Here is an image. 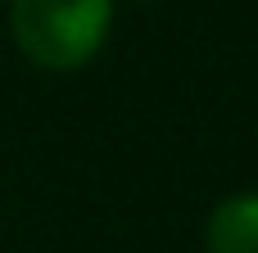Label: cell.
I'll return each mask as SVG.
<instances>
[{"instance_id": "cell-1", "label": "cell", "mask_w": 258, "mask_h": 253, "mask_svg": "<svg viewBox=\"0 0 258 253\" xmlns=\"http://www.w3.org/2000/svg\"><path fill=\"white\" fill-rule=\"evenodd\" d=\"M113 18V0H9V32L18 50L50 72L82 68Z\"/></svg>"}, {"instance_id": "cell-2", "label": "cell", "mask_w": 258, "mask_h": 253, "mask_svg": "<svg viewBox=\"0 0 258 253\" xmlns=\"http://www.w3.org/2000/svg\"><path fill=\"white\" fill-rule=\"evenodd\" d=\"M204 244L209 253H258V195L222 199L209 217Z\"/></svg>"}]
</instances>
